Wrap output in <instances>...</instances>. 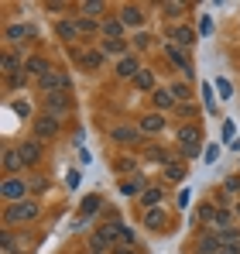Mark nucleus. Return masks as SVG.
Instances as JSON below:
<instances>
[{
    "label": "nucleus",
    "mask_w": 240,
    "mask_h": 254,
    "mask_svg": "<svg viewBox=\"0 0 240 254\" xmlns=\"http://www.w3.org/2000/svg\"><path fill=\"white\" fill-rule=\"evenodd\" d=\"M172 38H175V45H185V48H189V45L196 42V31H192V28H175Z\"/></svg>",
    "instance_id": "obj_24"
},
{
    "label": "nucleus",
    "mask_w": 240,
    "mask_h": 254,
    "mask_svg": "<svg viewBox=\"0 0 240 254\" xmlns=\"http://www.w3.org/2000/svg\"><path fill=\"white\" fill-rule=\"evenodd\" d=\"M120 28H123L120 21H107L103 24V38H120Z\"/></svg>",
    "instance_id": "obj_29"
},
{
    "label": "nucleus",
    "mask_w": 240,
    "mask_h": 254,
    "mask_svg": "<svg viewBox=\"0 0 240 254\" xmlns=\"http://www.w3.org/2000/svg\"><path fill=\"white\" fill-rule=\"evenodd\" d=\"M179 141H182L185 155H196L199 151V127H182L179 130Z\"/></svg>",
    "instance_id": "obj_4"
},
{
    "label": "nucleus",
    "mask_w": 240,
    "mask_h": 254,
    "mask_svg": "<svg viewBox=\"0 0 240 254\" xmlns=\"http://www.w3.org/2000/svg\"><path fill=\"white\" fill-rule=\"evenodd\" d=\"M21 69H24V65H21V55H17V52H3V72H7V76H17Z\"/></svg>",
    "instance_id": "obj_13"
},
{
    "label": "nucleus",
    "mask_w": 240,
    "mask_h": 254,
    "mask_svg": "<svg viewBox=\"0 0 240 254\" xmlns=\"http://www.w3.org/2000/svg\"><path fill=\"white\" fill-rule=\"evenodd\" d=\"M196 251H199V254H220V251H223V241H220L216 234H206L199 244H196Z\"/></svg>",
    "instance_id": "obj_7"
},
{
    "label": "nucleus",
    "mask_w": 240,
    "mask_h": 254,
    "mask_svg": "<svg viewBox=\"0 0 240 254\" xmlns=\"http://www.w3.org/2000/svg\"><path fill=\"white\" fill-rule=\"evenodd\" d=\"M48 69H52V65H48L45 59H28V62H24V72H28V76H35V79H41Z\"/></svg>",
    "instance_id": "obj_12"
},
{
    "label": "nucleus",
    "mask_w": 240,
    "mask_h": 254,
    "mask_svg": "<svg viewBox=\"0 0 240 254\" xmlns=\"http://www.w3.org/2000/svg\"><path fill=\"white\" fill-rule=\"evenodd\" d=\"M202 96H206V107L213 110V107H216V103H213V86H202Z\"/></svg>",
    "instance_id": "obj_40"
},
{
    "label": "nucleus",
    "mask_w": 240,
    "mask_h": 254,
    "mask_svg": "<svg viewBox=\"0 0 240 254\" xmlns=\"http://www.w3.org/2000/svg\"><path fill=\"white\" fill-rule=\"evenodd\" d=\"M165 175H168V179H182V169H179V165H168Z\"/></svg>",
    "instance_id": "obj_41"
},
{
    "label": "nucleus",
    "mask_w": 240,
    "mask_h": 254,
    "mask_svg": "<svg viewBox=\"0 0 240 254\" xmlns=\"http://www.w3.org/2000/svg\"><path fill=\"white\" fill-rule=\"evenodd\" d=\"M59 134V117H52V114H45V117H38L35 121V137H55Z\"/></svg>",
    "instance_id": "obj_3"
},
{
    "label": "nucleus",
    "mask_w": 240,
    "mask_h": 254,
    "mask_svg": "<svg viewBox=\"0 0 240 254\" xmlns=\"http://www.w3.org/2000/svg\"><path fill=\"white\" fill-rule=\"evenodd\" d=\"M151 103H155L158 110H168V107L175 103V96H172V89H155V93H151Z\"/></svg>",
    "instance_id": "obj_16"
},
{
    "label": "nucleus",
    "mask_w": 240,
    "mask_h": 254,
    "mask_svg": "<svg viewBox=\"0 0 240 254\" xmlns=\"http://www.w3.org/2000/svg\"><path fill=\"white\" fill-rule=\"evenodd\" d=\"M21 151V158H24V165H31V162H38L41 158V148H38V141H28L24 148H17Z\"/></svg>",
    "instance_id": "obj_18"
},
{
    "label": "nucleus",
    "mask_w": 240,
    "mask_h": 254,
    "mask_svg": "<svg viewBox=\"0 0 240 254\" xmlns=\"http://www.w3.org/2000/svg\"><path fill=\"white\" fill-rule=\"evenodd\" d=\"M79 10H82V14H86V17H89V21H93V17H96V14L103 10V3H100V0H89V3H82Z\"/></svg>",
    "instance_id": "obj_28"
},
{
    "label": "nucleus",
    "mask_w": 240,
    "mask_h": 254,
    "mask_svg": "<svg viewBox=\"0 0 240 254\" xmlns=\"http://www.w3.org/2000/svg\"><path fill=\"white\" fill-rule=\"evenodd\" d=\"M117 234H120L117 227H100V230H96V237L89 241V248H93V251H103V248H110V244H114V237H117Z\"/></svg>",
    "instance_id": "obj_5"
},
{
    "label": "nucleus",
    "mask_w": 240,
    "mask_h": 254,
    "mask_svg": "<svg viewBox=\"0 0 240 254\" xmlns=\"http://www.w3.org/2000/svg\"><path fill=\"white\" fill-rule=\"evenodd\" d=\"M227 192H240V175H230L227 179Z\"/></svg>",
    "instance_id": "obj_39"
},
{
    "label": "nucleus",
    "mask_w": 240,
    "mask_h": 254,
    "mask_svg": "<svg viewBox=\"0 0 240 254\" xmlns=\"http://www.w3.org/2000/svg\"><path fill=\"white\" fill-rule=\"evenodd\" d=\"M123 52H127L123 38H103V55H120L123 59Z\"/></svg>",
    "instance_id": "obj_15"
},
{
    "label": "nucleus",
    "mask_w": 240,
    "mask_h": 254,
    "mask_svg": "<svg viewBox=\"0 0 240 254\" xmlns=\"http://www.w3.org/2000/svg\"><path fill=\"white\" fill-rule=\"evenodd\" d=\"M130 169H134V162H130V158H120V162H117V172H130Z\"/></svg>",
    "instance_id": "obj_42"
},
{
    "label": "nucleus",
    "mask_w": 240,
    "mask_h": 254,
    "mask_svg": "<svg viewBox=\"0 0 240 254\" xmlns=\"http://www.w3.org/2000/svg\"><path fill=\"white\" fill-rule=\"evenodd\" d=\"M21 165H24V158H21L17 148H14V151H3V169H7V172H17Z\"/></svg>",
    "instance_id": "obj_22"
},
{
    "label": "nucleus",
    "mask_w": 240,
    "mask_h": 254,
    "mask_svg": "<svg viewBox=\"0 0 240 254\" xmlns=\"http://www.w3.org/2000/svg\"><path fill=\"white\" fill-rule=\"evenodd\" d=\"M117 230H120V241H123V244H134V230H130V227L117 223Z\"/></svg>",
    "instance_id": "obj_36"
},
{
    "label": "nucleus",
    "mask_w": 240,
    "mask_h": 254,
    "mask_svg": "<svg viewBox=\"0 0 240 254\" xmlns=\"http://www.w3.org/2000/svg\"><path fill=\"white\" fill-rule=\"evenodd\" d=\"M134 83H137V89H155V76H151L148 69H141V72L134 76Z\"/></svg>",
    "instance_id": "obj_27"
},
{
    "label": "nucleus",
    "mask_w": 240,
    "mask_h": 254,
    "mask_svg": "<svg viewBox=\"0 0 240 254\" xmlns=\"http://www.w3.org/2000/svg\"><path fill=\"white\" fill-rule=\"evenodd\" d=\"M76 59H79L86 69H100L103 65V52H76Z\"/></svg>",
    "instance_id": "obj_14"
},
{
    "label": "nucleus",
    "mask_w": 240,
    "mask_h": 254,
    "mask_svg": "<svg viewBox=\"0 0 240 254\" xmlns=\"http://www.w3.org/2000/svg\"><path fill=\"white\" fill-rule=\"evenodd\" d=\"M55 31H59V38H62V42H72V38H79V24H76V21H62Z\"/></svg>",
    "instance_id": "obj_17"
},
{
    "label": "nucleus",
    "mask_w": 240,
    "mask_h": 254,
    "mask_svg": "<svg viewBox=\"0 0 240 254\" xmlns=\"http://www.w3.org/2000/svg\"><path fill=\"white\" fill-rule=\"evenodd\" d=\"M216 89L223 93V100H230V93H234V86L227 83V79H216Z\"/></svg>",
    "instance_id": "obj_38"
},
{
    "label": "nucleus",
    "mask_w": 240,
    "mask_h": 254,
    "mask_svg": "<svg viewBox=\"0 0 240 254\" xmlns=\"http://www.w3.org/2000/svg\"><path fill=\"white\" fill-rule=\"evenodd\" d=\"M76 24H79V35H93V31H96V24H93L89 17H82V21H76Z\"/></svg>",
    "instance_id": "obj_37"
},
{
    "label": "nucleus",
    "mask_w": 240,
    "mask_h": 254,
    "mask_svg": "<svg viewBox=\"0 0 240 254\" xmlns=\"http://www.w3.org/2000/svg\"><path fill=\"white\" fill-rule=\"evenodd\" d=\"M237 216H240V206H237Z\"/></svg>",
    "instance_id": "obj_45"
},
{
    "label": "nucleus",
    "mask_w": 240,
    "mask_h": 254,
    "mask_svg": "<svg viewBox=\"0 0 240 254\" xmlns=\"http://www.w3.org/2000/svg\"><path fill=\"white\" fill-rule=\"evenodd\" d=\"M155 203H161V189H148V192H144V206L151 210Z\"/></svg>",
    "instance_id": "obj_32"
},
{
    "label": "nucleus",
    "mask_w": 240,
    "mask_h": 254,
    "mask_svg": "<svg viewBox=\"0 0 240 254\" xmlns=\"http://www.w3.org/2000/svg\"><path fill=\"white\" fill-rule=\"evenodd\" d=\"M220 254H240V248H223Z\"/></svg>",
    "instance_id": "obj_43"
},
{
    "label": "nucleus",
    "mask_w": 240,
    "mask_h": 254,
    "mask_svg": "<svg viewBox=\"0 0 240 254\" xmlns=\"http://www.w3.org/2000/svg\"><path fill=\"white\" fill-rule=\"evenodd\" d=\"M172 96H175V100H189V86L175 83V86H172Z\"/></svg>",
    "instance_id": "obj_35"
},
{
    "label": "nucleus",
    "mask_w": 240,
    "mask_h": 254,
    "mask_svg": "<svg viewBox=\"0 0 240 254\" xmlns=\"http://www.w3.org/2000/svg\"><path fill=\"white\" fill-rule=\"evenodd\" d=\"M141 21H144V14H141V7H130V3H127V7L120 10V24H127V28H137Z\"/></svg>",
    "instance_id": "obj_9"
},
{
    "label": "nucleus",
    "mask_w": 240,
    "mask_h": 254,
    "mask_svg": "<svg viewBox=\"0 0 240 254\" xmlns=\"http://www.w3.org/2000/svg\"><path fill=\"white\" fill-rule=\"evenodd\" d=\"M216 237L223 241V248H240V234L234 230V227H230V230H220Z\"/></svg>",
    "instance_id": "obj_25"
},
{
    "label": "nucleus",
    "mask_w": 240,
    "mask_h": 254,
    "mask_svg": "<svg viewBox=\"0 0 240 254\" xmlns=\"http://www.w3.org/2000/svg\"><path fill=\"white\" fill-rule=\"evenodd\" d=\"M165 52H168V59H172V62H175V65L182 69V72H192V69H189V59H185V55H182V52H179L175 45H165Z\"/></svg>",
    "instance_id": "obj_20"
},
{
    "label": "nucleus",
    "mask_w": 240,
    "mask_h": 254,
    "mask_svg": "<svg viewBox=\"0 0 240 254\" xmlns=\"http://www.w3.org/2000/svg\"><path fill=\"white\" fill-rule=\"evenodd\" d=\"M141 189H144V182H141V179H127V182L120 186V192H123V196H141Z\"/></svg>",
    "instance_id": "obj_26"
},
{
    "label": "nucleus",
    "mask_w": 240,
    "mask_h": 254,
    "mask_svg": "<svg viewBox=\"0 0 240 254\" xmlns=\"http://www.w3.org/2000/svg\"><path fill=\"white\" fill-rule=\"evenodd\" d=\"M137 72H141V65H137L134 55H123L117 62V76H123V79H130V76H137Z\"/></svg>",
    "instance_id": "obj_8"
},
{
    "label": "nucleus",
    "mask_w": 240,
    "mask_h": 254,
    "mask_svg": "<svg viewBox=\"0 0 240 254\" xmlns=\"http://www.w3.org/2000/svg\"><path fill=\"white\" fill-rule=\"evenodd\" d=\"M114 254H134V251H130V248H117Z\"/></svg>",
    "instance_id": "obj_44"
},
{
    "label": "nucleus",
    "mask_w": 240,
    "mask_h": 254,
    "mask_svg": "<svg viewBox=\"0 0 240 254\" xmlns=\"http://www.w3.org/2000/svg\"><path fill=\"white\" fill-rule=\"evenodd\" d=\"M96 210H100V196H86L82 199V213L89 216V213H96Z\"/></svg>",
    "instance_id": "obj_30"
},
{
    "label": "nucleus",
    "mask_w": 240,
    "mask_h": 254,
    "mask_svg": "<svg viewBox=\"0 0 240 254\" xmlns=\"http://www.w3.org/2000/svg\"><path fill=\"white\" fill-rule=\"evenodd\" d=\"M165 127V117L161 114H148V117H141V130H148V134H155Z\"/></svg>",
    "instance_id": "obj_19"
},
{
    "label": "nucleus",
    "mask_w": 240,
    "mask_h": 254,
    "mask_svg": "<svg viewBox=\"0 0 240 254\" xmlns=\"http://www.w3.org/2000/svg\"><path fill=\"white\" fill-rule=\"evenodd\" d=\"M199 220H206V223H216V210L206 203V206H199Z\"/></svg>",
    "instance_id": "obj_34"
},
{
    "label": "nucleus",
    "mask_w": 240,
    "mask_h": 254,
    "mask_svg": "<svg viewBox=\"0 0 240 254\" xmlns=\"http://www.w3.org/2000/svg\"><path fill=\"white\" fill-rule=\"evenodd\" d=\"M161 10H165L168 17H179V14L185 10V3H161Z\"/></svg>",
    "instance_id": "obj_33"
},
{
    "label": "nucleus",
    "mask_w": 240,
    "mask_h": 254,
    "mask_svg": "<svg viewBox=\"0 0 240 254\" xmlns=\"http://www.w3.org/2000/svg\"><path fill=\"white\" fill-rule=\"evenodd\" d=\"M45 107H48V114L52 117H59L65 107H69V96L65 93H55V96H45Z\"/></svg>",
    "instance_id": "obj_11"
},
{
    "label": "nucleus",
    "mask_w": 240,
    "mask_h": 254,
    "mask_svg": "<svg viewBox=\"0 0 240 254\" xmlns=\"http://www.w3.org/2000/svg\"><path fill=\"white\" fill-rule=\"evenodd\" d=\"M24 192H28V182L24 179H7L3 182V199H21L24 203Z\"/></svg>",
    "instance_id": "obj_6"
},
{
    "label": "nucleus",
    "mask_w": 240,
    "mask_h": 254,
    "mask_svg": "<svg viewBox=\"0 0 240 254\" xmlns=\"http://www.w3.org/2000/svg\"><path fill=\"white\" fill-rule=\"evenodd\" d=\"M3 35H7V42H21V38H35V28L31 24H10Z\"/></svg>",
    "instance_id": "obj_10"
},
{
    "label": "nucleus",
    "mask_w": 240,
    "mask_h": 254,
    "mask_svg": "<svg viewBox=\"0 0 240 254\" xmlns=\"http://www.w3.org/2000/svg\"><path fill=\"white\" fill-rule=\"evenodd\" d=\"M38 86L48 93V96H55V93H69V76L59 72V69H48V72L38 79Z\"/></svg>",
    "instance_id": "obj_1"
},
{
    "label": "nucleus",
    "mask_w": 240,
    "mask_h": 254,
    "mask_svg": "<svg viewBox=\"0 0 240 254\" xmlns=\"http://www.w3.org/2000/svg\"><path fill=\"white\" fill-rule=\"evenodd\" d=\"M110 134H114V141H123V144H134L137 141V130L134 127H114Z\"/></svg>",
    "instance_id": "obj_23"
},
{
    "label": "nucleus",
    "mask_w": 240,
    "mask_h": 254,
    "mask_svg": "<svg viewBox=\"0 0 240 254\" xmlns=\"http://www.w3.org/2000/svg\"><path fill=\"white\" fill-rule=\"evenodd\" d=\"M144 223H148L151 230H158V227H165V210H158V206H151V210L144 213Z\"/></svg>",
    "instance_id": "obj_21"
},
{
    "label": "nucleus",
    "mask_w": 240,
    "mask_h": 254,
    "mask_svg": "<svg viewBox=\"0 0 240 254\" xmlns=\"http://www.w3.org/2000/svg\"><path fill=\"white\" fill-rule=\"evenodd\" d=\"M31 216H38V203H31V199L14 203L10 210L3 213V220H7V223H21V220H31Z\"/></svg>",
    "instance_id": "obj_2"
},
{
    "label": "nucleus",
    "mask_w": 240,
    "mask_h": 254,
    "mask_svg": "<svg viewBox=\"0 0 240 254\" xmlns=\"http://www.w3.org/2000/svg\"><path fill=\"white\" fill-rule=\"evenodd\" d=\"M230 220H234V216L227 210H216V227H220V230H230Z\"/></svg>",
    "instance_id": "obj_31"
}]
</instances>
